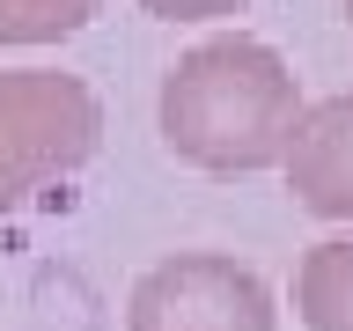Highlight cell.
<instances>
[{
  "label": "cell",
  "mask_w": 353,
  "mask_h": 331,
  "mask_svg": "<svg viewBox=\"0 0 353 331\" xmlns=\"http://www.w3.org/2000/svg\"><path fill=\"white\" fill-rule=\"evenodd\" d=\"M346 22H353V0H346Z\"/></svg>",
  "instance_id": "obj_8"
},
{
  "label": "cell",
  "mask_w": 353,
  "mask_h": 331,
  "mask_svg": "<svg viewBox=\"0 0 353 331\" xmlns=\"http://www.w3.org/2000/svg\"><path fill=\"white\" fill-rule=\"evenodd\" d=\"M140 8L162 22H214V15H236L243 0H140Z\"/></svg>",
  "instance_id": "obj_7"
},
{
  "label": "cell",
  "mask_w": 353,
  "mask_h": 331,
  "mask_svg": "<svg viewBox=\"0 0 353 331\" xmlns=\"http://www.w3.org/2000/svg\"><path fill=\"white\" fill-rule=\"evenodd\" d=\"M287 184H294V199L309 214L353 221V88L302 110L294 148H287Z\"/></svg>",
  "instance_id": "obj_4"
},
{
  "label": "cell",
  "mask_w": 353,
  "mask_h": 331,
  "mask_svg": "<svg viewBox=\"0 0 353 331\" xmlns=\"http://www.w3.org/2000/svg\"><path fill=\"white\" fill-rule=\"evenodd\" d=\"M96 140H103V103L81 74L0 66V214L74 177L96 154Z\"/></svg>",
  "instance_id": "obj_2"
},
{
  "label": "cell",
  "mask_w": 353,
  "mask_h": 331,
  "mask_svg": "<svg viewBox=\"0 0 353 331\" xmlns=\"http://www.w3.org/2000/svg\"><path fill=\"white\" fill-rule=\"evenodd\" d=\"M294 309L309 331H353V236L309 243L294 265Z\"/></svg>",
  "instance_id": "obj_5"
},
{
  "label": "cell",
  "mask_w": 353,
  "mask_h": 331,
  "mask_svg": "<svg viewBox=\"0 0 353 331\" xmlns=\"http://www.w3.org/2000/svg\"><path fill=\"white\" fill-rule=\"evenodd\" d=\"M96 15V0H0V44H59Z\"/></svg>",
  "instance_id": "obj_6"
},
{
  "label": "cell",
  "mask_w": 353,
  "mask_h": 331,
  "mask_svg": "<svg viewBox=\"0 0 353 331\" xmlns=\"http://www.w3.org/2000/svg\"><path fill=\"white\" fill-rule=\"evenodd\" d=\"M294 126H302V88L265 37H243V30L206 37L162 74V140L192 170H272L294 148Z\"/></svg>",
  "instance_id": "obj_1"
},
{
  "label": "cell",
  "mask_w": 353,
  "mask_h": 331,
  "mask_svg": "<svg viewBox=\"0 0 353 331\" xmlns=\"http://www.w3.org/2000/svg\"><path fill=\"white\" fill-rule=\"evenodd\" d=\"M125 331H272V287L221 250H176L132 280Z\"/></svg>",
  "instance_id": "obj_3"
}]
</instances>
